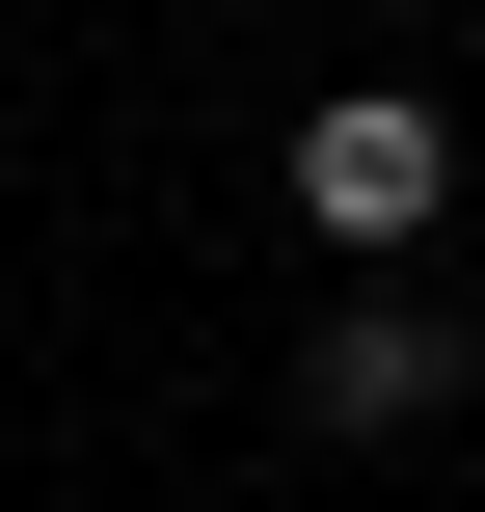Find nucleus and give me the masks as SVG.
I'll return each instance as SVG.
<instances>
[{
    "instance_id": "f257e3e1",
    "label": "nucleus",
    "mask_w": 485,
    "mask_h": 512,
    "mask_svg": "<svg viewBox=\"0 0 485 512\" xmlns=\"http://www.w3.org/2000/svg\"><path fill=\"white\" fill-rule=\"evenodd\" d=\"M297 216H324V243H432V216H459V108H432V81L297 108Z\"/></svg>"
},
{
    "instance_id": "f03ea898",
    "label": "nucleus",
    "mask_w": 485,
    "mask_h": 512,
    "mask_svg": "<svg viewBox=\"0 0 485 512\" xmlns=\"http://www.w3.org/2000/svg\"><path fill=\"white\" fill-rule=\"evenodd\" d=\"M297 378H324V432H432V405L485 378V324H459V297H351Z\"/></svg>"
}]
</instances>
